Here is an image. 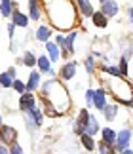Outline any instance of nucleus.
I'll return each instance as SVG.
<instances>
[{
	"label": "nucleus",
	"instance_id": "obj_1",
	"mask_svg": "<svg viewBox=\"0 0 133 154\" xmlns=\"http://www.w3.org/2000/svg\"><path fill=\"white\" fill-rule=\"evenodd\" d=\"M57 99H61L63 103L70 105L69 91H66V88L61 82L55 80V78L44 82V84H42V90H40V101H42V105H44V109L48 110L50 116H63L66 112Z\"/></svg>",
	"mask_w": 133,
	"mask_h": 154
},
{
	"label": "nucleus",
	"instance_id": "obj_2",
	"mask_svg": "<svg viewBox=\"0 0 133 154\" xmlns=\"http://www.w3.org/2000/svg\"><path fill=\"white\" fill-rule=\"evenodd\" d=\"M110 88H112L110 93L116 97V103H120V105H129L131 95H133V90H131V86L128 84V82L122 80V76H116V82L112 80Z\"/></svg>",
	"mask_w": 133,
	"mask_h": 154
},
{
	"label": "nucleus",
	"instance_id": "obj_3",
	"mask_svg": "<svg viewBox=\"0 0 133 154\" xmlns=\"http://www.w3.org/2000/svg\"><path fill=\"white\" fill-rule=\"evenodd\" d=\"M25 118H27V124L31 128H40L42 124H44V112H42L36 105L25 110Z\"/></svg>",
	"mask_w": 133,
	"mask_h": 154
},
{
	"label": "nucleus",
	"instance_id": "obj_4",
	"mask_svg": "<svg viewBox=\"0 0 133 154\" xmlns=\"http://www.w3.org/2000/svg\"><path fill=\"white\" fill-rule=\"evenodd\" d=\"M129 143H131V131L129 129H122L120 133H116V141H114L112 149H114V152H120L122 149L129 146Z\"/></svg>",
	"mask_w": 133,
	"mask_h": 154
},
{
	"label": "nucleus",
	"instance_id": "obj_5",
	"mask_svg": "<svg viewBox=\"0 0 133 154\" xmlns=\"http://www.w3.org/2000/svg\"><path fill=\"white\" fill-rule=\"evenodd\" d=\"M0 141H2L4 145H14L15 141H17V131H15V128H11V126H0Z\"/></svg>",
	"mask_w": 133,
	"mask_h": 154
},
{
	"label": "nucleus",
	"instance_id": "obj_6",
	"mask_svg": "<svg viewBox=\"0 0 133 154\" xmlns=\"http://www.w3.org/2000/svg\"><path fill=\"white\" fill-rule=\"evenodd\" d=\"M101 11H103L107 17H116L118 11H120V6H118L116 0H107V2L101 4Z\"/></svg>",
	"mask_w": 133,
	"mask_h": 154
},
{
	"label": "nucleus",
	"instance_id": "obj_7",
	"mask_svg": "<svg viewBox=\"0 0 133 154\" xmlns=\"http://www.w3.org/2000/svg\"><path fill=\"white\" fill-rule=\"evenodd\" d=\"M101 112H103V116H105L107 122H114L116 116H118V105L116 103H107L105 106H103Z\"/></svg>",
	"mask_w": 133,
	"mask_h": 154
},
{
	"label": "nucleus",
	"instance_id": "obj_8",
	"mask_svg": "<svg viewBox=\"0 0 133 154\" xmlns=\"http://www.w3.org/2000/svg\"><path fill=\"white\" fill-rule=\"evenodd\" d=\"M34 105H36V99L32 95V91H23L21 97H19V109L27 110V109H31V106H34Z\"/></svg>",
	"mask_w": 133,
	"mask_h": 154
},
{
	"label": "nucleus",
	"instance_id": "obj_9",
	"mask_svg": "<svg viewBox=\"0 0 133 154\" xmlns=\"http://www.w3.org/2000/svg\"><path fill=\"white\" fill-rule=\"evenodd\" d=\"M40 88V72L38 70H32L31 74H29V80L25 84V91H36Z\"/></svg>",
	"mask_w": 133,
	"mask_h": 154
},
{
	"label": "nucleus",
	"instance_id": "obj_10",
	"mask_svg": "<svg viewBox=\"0 0 133 154\" xmlns=\"http://www.w3.org/2000/svg\"><path fill=\"white\" fill-rule=\"evenodd\" d=\"M46 50H48V57H50L51 63H57L59 59H61V48H59L57 44H53V42L48 40V42H46Z\"/></svg>",
	"mask_w": 133,
	"mask_h": 154
},
{
	"label": "nucleus",
	"instance_id": "obj_11",
	"mask_svg": "<svg viewBox=\"0 0 133 154\" xmlns=\"http://www.w3.org/2000/svg\"><path fill=\"white\" fill-rule=\"evenodd\" d=\"M74 74H76V63L74 61H72V63H65L61 67V70H59V76H61L63 80H72Z\"/></svg>",
	"mask_w": 133,
	"mask_h": 154
},
{
	"label": "nucleus",
	"instance_id": "obj_12",
	"mask_svg": "<svg viewBox=\"0 0 133 154\" xmlns=\"http://www.w3.org/2000/svg\"><path fill=\"white\" fill-rule=\"evenodd\" d=\"M88 120H89V112H88L86 109L80 110V114H78V120H76V124H74V131H76L78 135L84 133V128H86Z\"/></svg>",
	"mask_w": 133,
	"mask_h": 154
},
{
	"label": "nucleus",
	"instance_id": "obj_13",
	"mask_svg": "<svg viewBox=\"0 0 133 154\" xmlns=\"http://www.w3.org/2000/svg\"><path fill=\"white\" fill-rule=\"evenodd\" d=\"M107 105V93H105V90H93V106L97 110H103V106Z\"/></svg>",
	"mask_w": 133,
	"mask_h": 154
},
{
	"label": "nucleus",
	"instance_id": "obj_14",
	"mask_svg": "<svg viewBox=\"0 0 133 154\" xmlns=\"http://www.w3.org/2000/svg\"><path fill=\"white\" fill-rule=\"evenodd\" d=\"M101 141H103L105 145L112 146L114 141H116V131H114V129H110V128H103V129H101Z\"/></svg>",
	"mask_w": 133,
	"mask_h": 154
},
{
	"label": "nucleus",
	"instance_id": "obj_15",
	"mask_svg": "<svg viewBox=\"0 0 133 154\" xmlns=\"http://www.w3.org/2000/svg\"><path fill=\"white\" fill-rule=\"evenodd\" d=\"M11 23H14L15 27L27 29V25H29V15L21 14V11H14V14H11Z\"/></svg>",
	"mask_w": 133,
	"mask_h": 154
},
{
	"label": "nucleus",
	"instance_id": "obj_16",
	"mask_svg": "<svg viewBox=\"0 0 133 154\" xmlns=\"http://www.w3.org/2000/svg\"><path fill=\"white\" fill-rule=\"evenodd\" d=\"M91 19H93V25L97 27V29H107L108 25V17L103 14V11H93V15H91Z\"/></svg>",
	"mask_w": 133,
	"mask_h": 154
},
{
	"label": "nucleus",
	"instance_id": "obj_17",
	"mask_svg": "<svg viewBox=\"0 0 133 154\" xmlns=\"http://www.w3.org/2000/svg\"><path fill=\"white\" fill-rule=\"evenodd\" d=\"M51 32H53V31H51L48 25H42V27L36 29L34 36H36V40H40V42H48V40H50V36H51Z\"/></svg>",
	"mask_w": 133,
	"mask_h": 154
},
{
	"label": "nucleus",
	"instance_id": "obj_18",
	"mask_svg": "<svg viewBox=\"0 0 133 154\" xmlns=\"http://www.w3.org/2000/svg\"><path fill=\"white\" fill-rule=\"evenodd\" d=\"M97 131H99V122H97V118L95 116H91L89 114V120H88V124H86V128H84V133H88V135H97Z\"/></svg>",
	"mask_w": 133,
	"mask_h": 154
},
{
	"label": "nucleus",
	"instance_id": "obj_19",
	"mask_svg": "<svg viewBox=\"0 0 133 154\" xmlns=\"http://www.w3.org/2000/svg\"><path fill=\"white\" fill-rule=\"evenodd\" d=\"M78 2V8H80V14L84 17H91L93 15V6L89 0H76Z\"/></svg>",
	"mask_w": 133,
	"mask_h": 154
},
{
	"label": "nucleus",
	"instance_id": "obj_20",
	"mask_svg": "<svg viewBox=\"0 0 133 154\" xmlns=\"http://www.w3.org/2000/svg\"><path fill=\"white\" fill-rule=\"evenodd\" d=\"M36 67L40 69V72H50L51 70V61H50V57H46V55H40V57H36Z\"/></svg>",
	"mask_w": 133,
	"mask_h": 154
},
{
	"label": "nucleus",
	"instance_id": "obj_21",
	"mask_svg": "<svg viewBox=\"0 0 133 154\" xmlns=\"http://www.w3.org/2000/svg\"><path fill=\"white\" fill-rule=\"evenodd\" d=\"M0 14H2V17H10L14 14V2L11 0H0Z\"/></svg>",
	"mask_w": 133,
	"mask_h": 154
},
{
	"label": "nucleus",
	"instance_id": "obj_22",
	"mask_svg": "<svg viewBox=\"0 0 133 154\" xmlns=\"http://www.w3.org/2000/svg\"><path fill=\"white\" fill-rule=\"evenodd\" d=\"M80 141H82V145H84V149L86 150H89V152H93L97 146H95V141H93V137L91 135H88V133H82L80 135Z\"/></svg>",
	"mask_w": 133,
	"mask_h": 154
},
{
	"label": "nucleus",
	"instance_id": "obj_23",
	"mask_svg": "<svg viewBox=\"0 0 133 154\" xmlns=\"http://www.w3.org/2000/svg\"><path fill=\"white\" fill-rule=\"evenodd\" d=\"M29 10H31V19L38 21L40 19V8H38V0H29Z\"/></svg>",
	"mask_w": 133,
	"mask_h": 154
},
{
	"label": "nucleus",
	"instance_id": "obj_24",
	"mask_svg": "<svg viewBox=\"0 0 133 154\" xmlns=\"http://www.w3.org/2000/svg\"><path fill=\"white\" fill-rule=\"evenodd\" d=\"M74 40H76V32L72 31L69 36H65V51H69V53H74Z\"/></svg>",
	"mask_w": 133,
	"mask_h": 154
},
{
	"label": "nucleus",
	"instance_id": "obj_25",
	"mask_svg": "<svg viewBox=\"0 0 133 154\" xmlns=\"http://www.w3.org/2000/svg\"><path fill=\"white\" fill-rule=\"evenodd\" d=\"M19 63H23L25 67H34V65H36L34 53H32V51H25V53H23V57L19 59Z\"/></svg>",
	"mask_w": 133,
	"mask_h": 154
},
{
	"label": "nucleus",
	"instance_id": "obj_26",
	"mask_svg": "<svg viewBox=\"0 0 133 154\" xmlns=\"http://www.w3.org/2000/svg\"><path fill=\"white\" fill-rule=\"evenodd\" d=\"M11 84H14V78H11L8 72H2V74H0V86H2L4 90H10Z\"/></svg>",
	"mask_w": 133,
	"mask_h": 154
},
{
	"label": "nucleus",
	"instance_id": "obj_27",
	"mask_svg": "<svg viewBox=\"0 0 133 154\" xmlns=\"http://www.w3.org/2000/svg\"><path fill=\"white\" fill-rule=\"evenodd\" d=\"M84 67H86V72H88V74H93V72H95V59H93V57H86Z\"/></svg>",
	"mask_w": 133,
	"mask_h": 154
},
{
	"label": "nucleus",
	"instance_id": "obj_28",
	"mask_svg": "<svg viewBox=\"0 0 133 154\" xmlns=\"http://www.w3.org/2000/svg\"><path fill=\"white\" fill-rule=\"evenodd\" d=\"M11 90H15L17 93H23V91H25V82H21V80L14 78V84H11Z\"/></svg>",
	"mask_w": 133,
	"mask_h": 154
},
{
	"label": "nucleus",
	"instance_id": "obj_29",
	"mask_svg": "<svg viewBox=\"0 0 133 154\" xmlns=\"http://www.w3.org/2000/svg\"><path fill=\"white\" fill-rule=\"evenodd\" d=\"M103 72L110 74L112 78H116V76H120V70H118V67H103Z\"/></svg>",
	"mask_w": 133,
	"mask_h": 154
},
{
	"label": "nucleus",
	"instance_id": "obj_30",
	"mask_svg": "<svg viewBox=\"0 0 133 154\" xmlns=\"http://www.w3.org/2000/svg\"><path fill=\"white\" fill-rule=\"evenodd\" d=\"M118 70H120V76H125L128 74V59H122V61H120V67H118Z\"/></svg>",
	"mask_w": 133,
	"mask_h": 154
},
{
	"label": "nucleus",
	"instance_id": "obj_31",
	"mask_svg": "<svg viewBox=\"0 0 133 154\" xmlns=\"http://www.w3.org/2000/svg\"><path fill=\"white\" fill-rule=\"evenodd\" d=\"M10 152H11V154H23L25 150H23V146L17 145V141H15L14 145H10Z\"/></svg>",
	"mask_w": 133,
	"mask_h": 154
},
{
	"label": "nucleus",
	"instance_id": "obj_32",
	"mask_svg": "<svg viewBox=\"0 0 133 154\" xmlns=\"http://www.w3.org/2000/svg\"><path fill=\"white\" fill-rule=\"evenodd\" d=\"M86 103L88 106H93V90H86Z\"/></svg>",
	"mask_w": 133,
	"mask_h": 154
},
{
	"label": "nucleus",
	"instance_id": "obj_33",
	"mask_svg": "<svg viewBox=\"0 0 133 154\" xmlns=\"http://www.w3.org/2000/svg\"><path fill=\"white\" fill-rule=\"evenodd\" d=\"M14 34H15V25H14V23H10V25H8V36L14 38Z\"/></svg>",
	"mask_w": 133,
	"mask_h": 154
},
{
	"label": "nucleus",
	"instance_id": "obj_34",
	"mask_svg": "<svg viewBox=\"0 0 133 154\" xmlns=\"http://www.w3.org/2000/svg\"><path fill=\"white\" fill-rule=\"evenodd\" d=\"M6 72H8V74L11 76V78H15V76H17V74H15V72H17V70H15V67H10L8 70H6Z\"/></svg>",
	"mask_w": 133,
	"mask_h": 154
},
{
	"label": "nucleus",
	"instance_id": "obj_35",
	"mask_svg": "<svg viewBox=\"0 0 133 154\" xmlns=\"http://www.w3.org/2000/svg\"><path fill=\"white\" fill-rule=\"evenodd\" d=\"M128 14H129V21L133 23V8H129V10H128Z\"/></svg>",
	"mask_w": 133,
	"mask_h": 154
},
{
	"label": "nucleus",
	"instance_id": "obj_36",
	"mask_svg": "<svg viewBox=\"0 0 133 154\" xmlns=\"http://www.w3.org/2000/svg\"><path fill=\"white\" fill-rule=\"evenodd\" d=\"M129 106H131V109H133V95H131V101H129Z\"/></svg>",
	"mask_w": 133,
	"mask_h": 154
},
{
	"label": "nucleus",
	"instance_id": "obj_37",
	"mask_svg": "<svg viewBox=\"0 0 133 154\" xmlns=\"http://www.w3.org/2000/svg\"><path fill=\"white\" fill-rule=\"evenodd\" d=\"M103 2H107V0H99V4H103Z\"/></svg>",
	"mask_w": 133,
	"mask_h": 154
},
{
	"label": "nucleus",
	"instance_id": "obj_38",
	"mask_svg": "<svg viewBox=\"0 0 133 154\" xmlns=\"http://www.w3.org/2000/svg\"><path fill=\"white\" fill-rule=\"evenodd\" d=\"M0 126H2V116H0Z\"/></svg>",
	"mask_w": 133,
	"mask_h": 154
},
{
	"label": "nucleus",
	"instance_id": "obj_39",
	"mask_svg": "<svg viewBox=\"0 0 133 154\" xmlns=\"http://www.w3.org/2000/svg\"><path fill=\"white\" fill-rule=\"evenodd\" d=\"M131 126H133V118H131Z\"/></svg>",
	"mask_w": 133,
	"mask_h": 154
}]
</instances>
